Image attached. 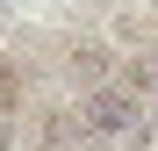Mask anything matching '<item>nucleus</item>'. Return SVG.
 <instances>
[{"instance_id": "1", "label": "nucleus", "mask_w": 158, "mask_h": 151, "mask_svg": "<svg viewBox=\"0 0 158 151\" xmlns=\"http://www.w3.org/2000/svg\"><path fill=\"white\" fill-rule=\"evenodd\" d=\"M79 122H86L94 144H115V137H137L144 130V108H137V94H94L86 108H79Z\"/></svg>"}, {"instance_id": "3", "label": "nucleus", "mask_w": 158, "mask_h": 151, "mask_svg": "<svg viewBox=\"0 0 158 151\" xmlns=\"http://www.w3.org/2000/svg\"><path fill=\"white\" fill-rule=\"evenodd\" d=\"M0 151H7V115H0Z\"/></svg>"}, {"instance_id": "2", "label": "nucleus", "mask_w": 158, "mask_h": 151, "mask_svg": "<svg viewBox=\"0 0 158 151\" xmlns=\"http://www.w3.org/2000/svg\"><path fill=\"white\" fill-rule=\"evenodd\" d=\"M43 144H50V151H94V137H86V122H79V108L50 122V130H43Z\"/></svg>"}]
</instances>
